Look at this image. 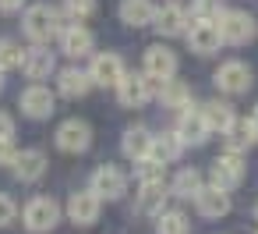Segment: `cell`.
Instances as JSON below:
<instances>
[{"label": "cell", "instance_id": "1", "mask_svg": "<svg viewBox=\"0 0 258 234\" xmlns=\"http://www.w3.org/2000/svg\"><path fill=\"white\" fill-rule=\"evenodd\" d=\"M22 29H25V36L32 43H50L60 32V15L50 4H32L25 11V18H22Z\"/></svg>", "mask_w": 258, "mask_h": 234}, {"label": "cell", "instance_id": "2", "mask_svg": "<svg viewBox=\"0 0 258 234\" xmlns=\"http://www.w3.org/2000/svg\"><path fill=\"white\" fill-rule=\"evenodd\" d=\"M216 25H219L223 43H230V46H244V43H251V39H254V22H251V15H247V11L226 8V11H219V15H216Z\"/></svg>", "mask_w": 258, "mask_h": 234}, {"label": "cell", "instance_id": "3", "mask_svg": "<svg viewBox=\"0 0 258 234\" xmlns=\"http://www.w3.org/2000/svg\"><path fill=\"white\" fill-rule=\"evenodd\" d=\"M22 220H25V227H29L32 234H46V230L57 227V220H60V206H57L50 195H36V199L25 202Z\"/></svg>", "mask_w": 258, "mask_h": 234}, {"label": "cell", "instance_id": "4", "mask_svg": "<svg viewBox=\"0 0 258 234\" xmlns=\"http://www.w3.org/2000/svg\"><path fill=\"white\" fill-rule=\"evenodd\" d=\"M251 68L244 64V61H226V64H219V71L212 75V82H216V89L219 92H226V96H240V92H247L251 89Z\"/></svg>", "mask_w": 258, "mask_h": 234}, {"label": "cell", "instance_id": "5", "mask_svg": "<svg viewBox=\"0 0 258 234\" xmlns=\"http://www.w3.org/2000/svg\"><path fill=\"white\" fill-rule=\"evenodd\" d=\"M184 36H187V46H191L195 54H202V57H205V54H216L219 43H223L216 18H198V22H191Z\"/></svg>", "mask_w": 258, "mask_h": 234}, {"label": "cell", "instance_id": "6", "mask_svg": "<svg viewBox=\"0 0 258 234\" xmlns=\"http://www.w3.org/2000/svg\"><path fill=\"white\" fill-rule=\"evenodd\" d=\"M152 89H156V82H152L145 71H142V75H124V78H120V85H117V100H120V107L138 110V107H145V103H149Z\"/></svg>", "mask_w": 258, "mask_h": 234}, {"label": "cell", "instance_id": "7", "mask_svg": "<svg viewBox=\"0 0 258 234\" xmlns=\"http://www.w3.org/2000/svg\"><path fill=\"white\" fill-rule=\"evenodd\" d=\"M212 184H219L223 192H233L240 181H244V160H240V153H223V156H216L212 160Z\"/></svg>", "mask_w": 258, "mask_h": 234}, {"label": "cell", "instance_id": "8", "mask_svg": "<svg viewBox=\"0 0 258 234\" xmlns=\"http://www.w3.org/2000/svg\"><path fill=\"white\" fill-rule=\"evenodd\" d=\"M18 107H22V114L25 117H32V121H43V117H50L53 110H57V100H53V92L46 89V85H29L25 92H22V100H18Z\"/></svg>", "mask_w": 258, "mask_h": 234}, {"label": "cell", "instance_id": "9", "mask_svg": "<svg viewBox=\"0 0 258 234\" xmlns=\"http://www.w3.org/2000/svg\"><path fill=\"white\" fill-rule=\"evenodd\" d=\"M92 192H96L99 199H106V202H117V199H124V192H127V174L117 170V167H99V170L92 174Z\"/></svg>", "mask_w": 258, "mask_h": 234}, {"label": "cell", "instance_id": "10", "mask_svg": "<svg viewBox=\"0 0 258 234\" xmlns=\"http://www.w3.org/2000/svg\"><path fill=\"white\" fill-rule=\"evenodd\" d=\"M89 75H92V85H113L117 89L127 71H124V61L117 54H96L89 64Z\"/></svg>", "mask_w": 258, "mask_h": 234}, {"label": "cell", "instance_id": "11", "mask_svg": "<svg viewBox=\"0 0 258 234\" xmlns=\"http://www.w3.org/2000/svg\"><path fill=\"white\" fill-rule=\"evenodd\" d=\"M177 135H180V142L184 146H202V142H209V135H212V128H209V121H205V114L202 110H180V121H177Z\"/></svg>", "mask_w": 258, "mask_h": 234}, {"label": "cell", "instance_id": "12", "mask_svg": "<svg viewBox=\"0 0 258 234\" xmlns=\"http://www.w3.org/2000/svg\"><path fill=\"white\" fill-rule=\"evenodd\" d=\"M145 75H149L156 85H163L166 78H173V75H177V57H173V50H166V46H149V50H145Z\"/></svg>", "mask_w": 258, "mask_h": 234}, {"label": "cell", "instance_id": "13", "mask_svg": "<svg viewBox=\"0 0 258 234\" xmlns=\"http://www.w3.org/2000/svg\"><path fill=\"white\" fill-rule=\"evenodd\" d=\"M89 142H92V128L85 121H78V117H71V121H64L57 128V146L64 153H85Z\"/></svg>", "mask_w": 258, "mask_h": 234}, {"label": "cell", "instance_id": "14", "mask_svg": "<svg viewBox=\"0 0 258 234\" xmlns=\"http://www.w3.org/2000/svg\"><path fill=\"white\" fill-rule=\"evenodd\" d=\"M99 206H103V199L89 188V192H75L71 199H68V216L78 223V227H89V223H96L99 220Z\"/></svg>", "mask_w": 258, "mask_h": 234}, {"label": "cell", "instance_id": "15", "mask_svg": "<svg viewBox=\"0 0 258 234\" xmlns=\"http://www.w3.org/2000/svg\"><path fill=\"white\" fill-rule=\"evenodd\" d=\"M195 206H198L202 216L219 220V216L230 213V192H223L219 184H202V192L195 195Z\"/></svg>", "mask_w": 258, "mask_h": 234}, {"label": "cell", "instance_id": "16", "mask_svg": "<svg viewBox=\"0 0 258 234\" xmlns=\"http://www.w3.org/2000/svg\"><path fill=\"white\" fill-rule=\"evenodd\" d=\"M92 46H96V39H92V32H89L85 25L71 22L68 29H60V50H64L68 57H89Z\"/></svg>", "mask_w": 258, "mask_h": 234}, {"label": "cell", "instance_id": "17", "mask_svg": "<svg viewBox=\"0 0 258 234\" xmlns=\"http://www.w3.org/2000/svg\"><path fill=\"white\" fill-rule=\"evenodd\" d=\"M53 68H57V61H53V54H50L43 43H36L32 50H25L22 71H25L32 82H43V78H50V75H53Z\"/></svg>", "mask_w": 258, "mask_h": 234}, {"label": "cell", "instance_id": "18", "mask_svg": "<svg viewBox=\"0 0 258 234\" xmlns=\"http://www.w3.org/2000/svg\"><path fill=\"white\" fill-rule=\"evenodd\" d=\"M152 25L159 29V36H184L187 32V11L180 4H163L156 11V22Z\"/></svg>", "mask_w": 258, "mask_h": 234}, {"label": "cell", "instance_id": "19", "mask_svg": "<svg viewBox=\"0 0 258 234\" xmlns=\"http://www.w3.org/2000/svg\"><path fill=\"white\" fill-rule=\"evenodd\" d=\"M156 4L152 0H120V22H127L131 29H145L156 22Z\"/></svg>", "mask_w": 258, "mask_h": 234}, {"label": "cell", "instance_id": "20", "mask_svg": "<svg viewBox=\"0 0 258 234\" xmlns=\"http://www.w3.org/2000/svg\"><path fill=\"white\" fill-rule=\"evenodd\" d=\"M258 142V135H254V124L251 121H230V128L223 131V146L230 149V153H247L251 146Z\"/></svg>", "mask_w": 258, "mask_h": 234}, {"label": "cell", "instance_id": "21", "mask_svg": "<svg viewBox=\"0 0 258 234\" xmlns=\"http://www.w3.org/2000/svg\"><path fill=\"white\" fill-rule=\"evenodd\" d=\"M15 174H18V181H39L43 174H46V156L39 153V149H22L18 156H15Z\"/></svg>", "mask_w": 258, "mask_h": 234}, {"label": "cell", "instance_id": "22", "mask_svg": "<svg viewBox=\"0 0 258 234\" xmlns=\"http://www.w3.org/2000/svg\"><path fill=\"white\" fill-rule=\"evenodd\" d=\"M57 89L68 96V100H82L89 89H92V75L82 71V68H64L57 75Z\"/></svg>", "mask_w": 258, "mask_h": 234}, {"label": "cell", "instance_id": "23", "mask_svg": "<svg viewBox=\"0 0 258 234\" xmlns=\"http://www.w3.org/2000/svg\"><path fill=\"white\" fill-rule=\"evenodd\" d=\"M152 138H156V135H149L145 128H127V131H124V142H120V153H124L127 160H135V163H138V160H145V156H149Z\"/></svg>", "mask_w": 258, "mask_h": 234}, {"label": "cell", "instance_id": "24", "mask_svg": "<svg viewBox=\"0 0 258 234\" xmlns=\"http://www.w3.org/2000/svg\"><path fill=\"white\" fill-rule=\"evenodd\" d=\"M159 100H163V107H170V110H187V107H191V85H184V82H177V78H166V82L159 85Z\"/></svg>", "mask_w": 258, "mask_h": 234}, {"label": "cell", "instance_id": "25", "mask_svg": "<svg viewBox=\"0 0 258 234\" xmlns=\"http://www.w3.org/2000/svg\"><path fill=\"white\" fill-rule=\"evenodd\" d=\"M163 202H166L163 181H142V188H138V209L159 216V213H163Z\"/></svg>", "mask_w": 258, "mask_h": 234}, {"label": "cell", "instance_id": "26", "mask_svg": "<svg viewBox=\"0 0 258 234\" xmlns=\"http://www.w3.org/2000/svg\"><path fill=\"white\" fill-rule=\"evenodd\" d=\"M180 149H184L180 135H177V131H170V135H156V138H152L149 156H152V160H159V163H173V160L180 156Z\"/></svg>", "mask_w": 258, "mask_h": 234}, {"label": "cell", "instance_id": "27", "mask_svg": "<svg viewBox=\"0 0 258 234\" xmlns=\"http://www.w3.org/2000/svg\"><path fill=\"white\" fill-rule=\"evenodd\" d=\"M202 114H205V121H209V128L212 131H226L230 128V121H233V107L226 103V100H209L205 107H202Z\"/></svg>", "mask_w": 258, "mask_h": 234}, {"label": "cell", "instance_id": "28", "mask_svg": "<svg viewBox=\"0 0 258 234\" xmlns=\"http://www.w3.org/2000/svg\"><path fill=\"white\" fill-rule=\"evenodd\" d=\"M170 192H173L177 199H195V195L202 192V174H198L195 167H184V170H177V177H173Z\"/></svg>", "mask_w": 258, "mask_h": 234}, {"label": "cell", "instance_id": "29", "mask_svg": "<svg viewBox=\"0 0 258 234\" xmlns=\"http://www.w3.org/2000/svg\"><path fill=\"white\" fill-rule=\"evenodd\" d=\"M187 230H191V220H187L180 209H163V213H159L156 234H187Z\"/></svg>", "mask_w": 258, "mask_h": 234}, {"label": "cell", "instance_id": "30", "mask_svg": "<svg viewBox=\"0 0 258 234\" xmlns=\"http://www.w3.org/2000/svg\"><path fill=\"white\" fill-rule=\"evenodd\" d=\"M22 61H25V54L15 39H0V71H15V68H22Z\"/></svg>", "mask_w": 258, "mask_h": 234}, {"label": "cell", "instance_id": "31", "mask_svg": "<svg viewBox=\"0 0 258 234\" xmlns=\"http://www.w3.org/2000/svg\"><path fill=\"white\" fill-rule=\"evenodd\" d=\"M64 15L71 22H85L96 15V0H64Z\"/></svg>", "mask_w": 258, "mask_h": 234}, {"label": "cell", "instance_id": "32", "mask_svg": "<svg viewBox=\"0 0 258 234\" xmlns=\"http://www.w3.org/2000/svg\"><path fill=\"white\" fill-rule=\"evenodd\" d=\"M163 170H166V163H159V160H152V156L138 160V177H142V181H163Z\"/></svg>", "mask_w": 258, "mask_h": 234}, {"label": "cell", "instance_id": "33", "mask_svg": "<svg viewBox=\"0 0 258 234\" xmlns=\"http://www.w3.org/2000/svg\"><path fill=\"white\" fill-rule=\"evenodd\" d=\"M219 15V8H216V0H195L191 4V22H198V18H216Z\"/></svg>", "mask_w": 258, "mask_h": 234}, {"label": "cell", "instance_id": "34", "mask_svg": "<svg viewBox=\"0 0 258 234\" xmlns=\"http://www.w3.org/2000/svg\"><path fill=\"white\" fill-rule=\"evenodd\" d=\"M15 156H18L15 142H11V138H0V167H11V163H15Z\"/></svg>", "mask_w": 258, "mask_h": 234}, {"label": "cell", "instance_id": "35", "mask_svg": "<svg viewBox=\"0 0 258 234\" xmlns=\"http://www.w3.org/2000/svg\"><path fill=\"white\" fill-rule=\"evenodd\" d=\"M15 213H18V209H15V202H11L8 195H0V227H8V223L15 220Z\"/></svg>", "mask_w": 258, "mask_h": 234}, {"label": "cell", "instance_id": "36", "mask_svg": "<svg viewBox=\"0 0 258 234\" xmlns=\"http://www.w3.org/2000/svg\"><path fill=\"white\" fill-rule=\"evenodd\" d=\"M15 135V117L0 110V138H11Z\"/></svg>", "mask_w": 258, "mask_h": 234}, {"label": "cell", "instance_id": "37", "mask_svg": "<svg viewBox=\"0 0 258 234\" xmlns=\"http://www.w3.org/2000/svg\"><path fill=\"white\" fill-rule=\"evenodd\" d=\"M22 4L25 0H0V15H15V11H22Z\"/></svg>", "mask_w": 258, "mask_h": 234}, {"label": "cell", "instance_id": "38", "mask_svg": "<svg viewBox=\"0 0 258 234\" xmlns=\"http://www.w3.org/2000/svg\"><path fill=\"white\" fill-rule=\"evenodd\" d=\"M251 124H254V135H258V107H254V114H251Z\"/></svg>", "mask_w": 258, "mask_h": 234}, {"label": "cell", "instance_id": "39", "mask_svg": "<svg viewBox=\"0 0 258 234\" xmlns=\"http://www.w3.org/2000/svg\"><path fill=\"white\" fill-rule=\"evenodd\" d=\"M0 75H4V71H0ZM0 89H4V78H0Z\"/></svg>", "mask_w": 258, "mask_h": 234}, {"label": "cell", "instance_id": "40", "mask_svg": "<svg viewBox=\"0 0 258 234\" xmlns=\"http://www.w3.org/2000/svg\"><path fill=\"white\" fill-rule=\"evenodd\" d=\"M254 220H258V206H254Z\"/></svg>", "mask_w": 258, "mask_h": 234}]
</instances>
